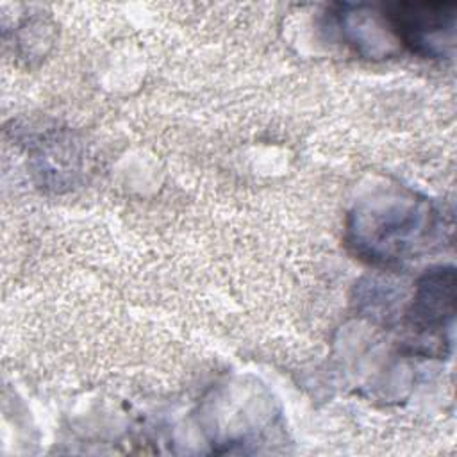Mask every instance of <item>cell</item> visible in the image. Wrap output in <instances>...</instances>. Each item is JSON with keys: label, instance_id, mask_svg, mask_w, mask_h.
<instances>
[{"label": "cell", "instance_id": "6da1fadb", "mask_svg": "<svg viewBox=\"0 0 457 457\" xmlns=\"http://www.w3.org/2000/svg\"><path fill=\"white\" fill-rule=\"evenodd\" d=\"M453 312V273L427 275L420 284L414 303V321L418 325L443 323L445 316Z\"/></svg>", "mask_w": 457, "mask_h": 457}]
</instances>
